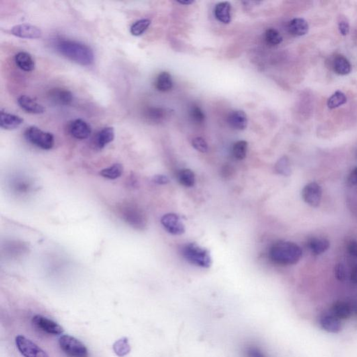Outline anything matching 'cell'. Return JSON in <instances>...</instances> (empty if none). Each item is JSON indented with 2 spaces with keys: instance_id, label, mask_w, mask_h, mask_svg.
<instances>
[{
  "instance_id": "1",
  "label": "cell",
  "mask_w": 357,
  "mask_h": 357,
  "mask_svg": "<svg viewBox=\"0 0 357 357\" xmlns=\"http://www.w3.org/2000/svg\"><path fill=\"white\" fill-rule=\"evenodd\" d=\"M56 48L62 56L80 65L89 66L94 62L92 49L78 41L62 39L57 42Z\"/></svg>"
},
{
  "instance_id": "10",
  "label": "cell",
  "mask_w": 357,
  "mask_h": 357,
  "mask_svg": "<svg viewBox=\"0 0 357 357\" xmlns=\"http://www.w3.org/2000/svg\"><path fill=\"white\" fill-rule=\"evenodd\" d=\"M354 313H357V303L339 301L331 308V314L340 319L350 318Z\"/></svg>"
},
{
  "instance_id": "20",
  "label": "cell",
  "mask_w": 357,
  "mask_h": 357,
  "mask_svg": "<svg viewBox=\"0 0 357 357\" xmlns=\"http://www.w3.org/2000/svg\"><path fill=\"white\" fill-rule=\"evenodd\" d=\"M15 62L20 69L25 72H32L35 68L34 60L28 52H20L15 55Z\"/></svg>"
},
{
  "instance_id": "11",
  "label": "cell",
  "mask_w": 357,
  "mask_h": 357,
  "mask_svg": "<svg viewBox=\"0 0 357 357\" xmlns=\"http://www.w3.org/2000/svg\"><path fill=\"white\" fill-rule=\"evenodd\" d=\"M11 34L22 39H35L41 38L42 32L39 27L29 24L15 25L11 29Z\"/></svg>"
},
{
  "instance_id": "2",
  "label": "cell",
  "mask_w": 357,
  "mask_h": 357,
  "mask_svg": "<svg viewBox=\"0 0 357 357\" xmlns=\"http://www.w3.org/2000/svg\"><path fill=\"white\" fill-rule=\"evenodd\" d=\"M302 256V251L297 244L290 241H279L272 246L270 258L278 265L288 266L297 263Z\"/></svg>"
},
{
  "instance_id": "7",
  "label": "cell",
  "mask_w": 357,
  "mask_h": 357,
  "mask_svg": "<svg viewBox=\"0 0 357 357\" xmlns=\"http://www.w3.org/2000/svg\"><path fill=\"white\" fill-rule=\"evenodd\" d=\"M301 194L304 202L311 207H318L321 203L323 191L316 182H311L304 186Z\"/></svg>"
},
{
  "instance_id": "25",
  "label": "cell",
  "mask_w": 357,
  "mask_h": 357,
  "mask_svg": "<svg viewBox=\"0 0 357 357\" xmlns=\"http://www.w3.org/2000/svg\"><path fill=\"white\" fill-rule=\"evenodd\" d=\"M330 244L329 241L324 238H313L309 241V247L313 254L320 255L328 250Z\"/></svg>"
},
{
  "instance_id": "32",
  "label": "cell",
  "mask_w": 357,
  "mask_h": 357,
  "mask_svg": "<svg viewBox=\"0 0 357 357\" xmlns=\"http://www.w3.org/2000/svg\"><path fill=\"white\" fill-rule=\"evenodd\" d=\"M248 150V143L245 140L238 141L233 147V154L237 160H243L246 158Z\"/></svg>"
},
{
  "instance_id": "9",
  "label": "cell",
  "mask_w": 357,
  "mask_h": 357,
  "mask_svg": "<svg viewBox=\"0 0 357 357\" xmlns=\"http://www.w3.org/2000/svg\"><path fill=\"white\" fill-rule=\"evenodd\" d=\"M160 222L164 228L170 234L180 235L185 233V227L181 219L175 213H167L162 218Z\"/></svg>"
},
{
  "instance_id": "23",
  "label": "cell",
  "mask_w": 357,
  "mask_h": 357,
  "mask_svg": "<svg viewBox=\"0 0 357 357\" xmlns=\"http://www.w3.org/2000/svg\"><path fill=\"white\" fill-rule=\"evenodd\" d=\"M125 216L127 217V221L133 225V227H137L140 229L146 227V219H145V215L140 211L132 209L131 211H127Z\"/></svg>"
},
{
  "instance_id": "33",
  "label": "cell",
  "mask_w": 357,
  "mask_h": 357,
  "mask_svg": "<svg viewBox=\"0 0 357 357\" xmlns=\"http://www.w3.org/2000/svg\"><path fill=\"white\" fill-rule=\"evenodd\" d=\"M264 39L269 44L272 46L279 45L282 41V37L275 29L270 28L264 33Z\"/></svg>"
},
{
  "instance_id": "19",
  "label": "cell",
  "mask_w": 357,
  "mask_h": 357,
  "mask_svg": "<svg viewBox=\"0 0 357 357\" xmlns=\"http://www.w3.org/2000/svg\"><path fill=\"white\" fill-rule=\"evenodd\" d=\"M309 25L307 21L304 19H294L288 25V30L290 34L295 37H301L307 34L309 31Z\"/></svg>"
},
{
  "instance_id": "41",
  "label": "cell",
  "mask_w": 357,
  "mask_h": 357,
  "mask_svg": "<svg viewBox=\"0 0 357 357\" xmlns=\"http://www.w3.org/2000/svg\"><path fill=\"white\" fill-rule=\"evenodd\" d=\"M348 251L351 256L357 258V241L352 240L350 241L348 246Z\"/></svg>"
},
{
  "instance_id": "34",
  "label": "cell",
  "mask_w": 357,
  "mask_h": 357,
  "mask_svg": "<svg viewBox=\"0 0 357 357\" xmlns=\"http://www.w3.org/2000/svg\"><path fill=\"white\" fill-rule=\"evenodd\" d=\"M164 111L160 108H150L146 111L147 118L152 121H159L164 117Z\"/></svg>"
},
{
  "instance_id": "29",
  "label": "cell",
  "mask_w": 357,
  "mask_h": 357,
  "mask_svg": "<svg viewBox=\"0 0 357 357\" xmlns=\"http://www.w3.org/2000/svg\"><path fill=\"white\" fill-rule=\"evenodd\" d=\"M347 102V97L342 92L337 91L333 94L327 101V106L330 109H335L336 108L344 105Z\"/></svg>"
},
{
  "instance_id": "28",
  "label": "cell",
  "mask_w": 357,
  "mask_h": 357,
  "mask_svg": "<svg viewBox=\"0 0 357 357\" xmlns=\"http://www.w3.org/2000/svg\"><path fill=\"white\" fill-rule=\"evenodd\" d=\"M131 345L129 344L128 338H121L114 343L113 350L115 354L119 357H123L129 354L131 352Z\"/></svg>"
},
{
  "instance_id": "36",
  "label": "cell",
  "mask_w": 357,
  "mask_h": 357,
  "mask_svg": "<svg viewBox=\"0 0 357 357\" xmlns=\"http://www.w3.org/2000/svg\"><path fill=\"white\" fill-rule=\"evenodd\" d=\"M192 145L196 150L202 153H206L208 151V145L205 139L201 137H197L192 140Z\"/></svg>"
},
{
  "instance_id": "12",
  "label": "cell",
  "mask_w": 357,
  "mask_h": 357,
  "mask_svg": "<svg viewBox=\"0 0 357 357\" xmlns=\"http://www.w3.org/2000/svg\"><path fill=\"white\" fill-rule=\"evenodd\" d=\"M70 134L78 140H85L89 138L92 133L91 127L82 119H76L70 123L69 127Z\"/></svg>"
},
{
  "instance_id": "26",
  "label": "cell",
  "mask_w": 357,
  "mask_h": 357,
  "mask_svg": "<svg viewBox=\"0 0 357 357\" xmlns=\"http://www.w3.org/2000/svg\"><path fill=\"white\" fill-rule=\"evenodd\" d=\"M178 181L185 187H192L195 182L194 172L189 169H182L177 174Z\"/></svg>"
},
{
  "instance_id": "17",
  "label": "cell",
  "mask_w": 357,
  "mask_h": 357,
  "mask_svg": "<svg viewBox=\"0 0 357 357\" xmlns=\"http://www.w3.org/2000/svg\"><path fill=\"white\" fill-rule=\"evenodd\" d=\"M228 122L231 127L237 130H244L248 125L246 114L242 111H233L229 115Z\"/></svg>"
},
{
  "instance_id": "44",
  "label": "cell",
  "mask_w": 357,
  "mask_h": 357,
  "mask_svg": "<svg viewBox=\"0 0 357 357\" xmlns=\"http://www.w3.org/2000/svg\"><path fill=\"white\" fill-rule=\"evenodd\" d=\"M178 3L181 4V5H191V4H193L194 3V1H189V0H186V1H178Z\"/></svg>"
},
{
  "instance_id": "13",
  "label": "cell",
  "mask_w": 357,
  "mask_h": 357,
  "mask_svg": "<svg viewBox=\"0 0 357 357\" xmlns=\"http://www.w3.org/2000/svg\"><path fill=\"white\" fill-rule=\"evenodd\" d=\"M319 323L322 328L327 332L337 333L342 329V324L340 319L334 316L333 314H325L320 317Z\"/></svg>"
},
{
  "instance_id": "42",
  "label": "cell",
  "mask_w": 357,
  "mask_h": 357,
  "mask_svg": "<svg viewBox=\"0 0 357 357\" xmlns=\"http://www.w3.org/2000/svg\"><path fill=\"white\" fill-rule=\"evenodd\" d=\"M348 180L352 185L357 186V167L351 172Z\"/></svg>"
},
{
  "instance_id": "35",
  "label": "cell",
  "mask_w": 357,
  "mask_h": 357,
  "mask_svg": "<svg viewBox=\"0 0 357 357\" xmlns=\"http://www.w3.org/2000/svg\"><path fill=\"white\" fill-rule=\"evenodd\" d=\"M190 115H191V119L195 123H203L205 120V113L202 111L201 108L197 106V105H194L191 108V111H190Z\"/></svg>"
},
{
  "instance_id": "24",
  "label": "cell",
  "mask_w": 357,
  "mask_h": 357,
  "mask_svg": "<svg viewBox=\"0 0 357 357\" xmlns=\"http://www.w3.org/2000/svg\"><path fill=\"white\" fill-rule=\"evenodd\" d=\"M156 88L162 92H169L173 87V82L171 75L168 72L160 73L155 82Z\"/></svg>"
},
{
  "instance_id": "38",
  "label": "cell",
  "mask_w": 357,
  "mask_h": 357,
  "mask_svg": "<svg viewBox=\"0 0 357 357\" xmlns=\"http://www.w3.org/2000/svg\"><path fill=\"white\" fill-rule=\"evenodd\" d=\"M338 29L341 34L343 36H346L348 34L349 31H350V25H349L346 19H343V17L339 19Z\"/></svg>"
},
{
  "instance_id": "27",
  "label": "cell",
  "mask_w": 357,
  "mask_h": 357,
  "mask_svg": "<svg viewBox=\"0 0 357 357\" xmlns=\"http://www.w3.org/2000/svg\"><path fill=\"white\" fill-rule=\"evenodd\" d=\"M123 171V166L121 164H115L109 168L102 170L100 172V174L103 177L109 178V180H116V178L120 177Z\"/></svg>"
},
{
  "instance_id": "21",
  "label": "cell",
  "mask_w": 357,
  "mask_h": 357,
  "mask_svg": "<svg viewBox=\"0 0 357 357\" xmlns=\"http://www.w3.org/2000/svg\"><path fill=\"white\" fill-rule=\"evenodd\" d=\"M115 138V130L113 127H105L100 131L96 137V145L99 149H103L113 142Z\"/></svg>"
},
{
  "instance_id": "43",
  "label": "cell",
  "mask_w": 357,
  "mask_h": 357,
  "mask_svg": "<svg viewBox=\"0 0 357 357\" xmlns=\"http://www.w3.org/2000/svg\"><path fill=\"white\" fill-rule=\"evenodd\" d=\"M350 280L353 283L357 284V264L352 268L350 274Z\"/></svg>"
},
{
  "instance_id": "16",
  "label": "cell",
  "mask_w": 357,
  "mask_h": 357,
  "mask_svg": "<svg viewBox=\"0 0 357 357\" xmlns=\"http://www.w3.org/2000/svg\"><path fill=\"white\" fill-rule=\"evenodd\" d=\"M23 119L17 115L1 111L0 113V127L5 130H13L19 128L23 123Z\"/></svg>"
},
{
  "instance_id": "8",
  "label": "cell",
  "mask_w": 357,
  "mask_h": 357,
  "mask_svg": "<svg viewBox=\"0 0 357 357\" xmlns=\"http://www.w3.org/2000/svg\"><path fill=\"white\" fill-rule=\"evenodd\" d=\"M32 323L40 330L52 335H61L64 329L56 322L48 319L42 315H37L32 318Z\"/></svg>"
},
{
  "instance_id": "39",
  "label": "cell",
  "mask_w": 357,
  "mask_h": 357,
  "mask_svg": "<svg viewBox=\"0 0 357 357\" xmlns=\"http://www.w3.org/2000/svg\"><path fill=\"white\" fill-rule=\"evenodd\" d=\"M247 357H266L263 353L256 348H249L246 350Z\"/></svg>"
},
{
  "instance_id": "37",
  "label": "cell",
  "mask_w": 357,
  "mask_h": 357,
  "mask_svg": "<svg viewBox=\"0 0 357 357\" xmlns=\"http://www.w3.org/2000/svg\"><path fill=\"white\" fill-rule=\"evenodd\" d=\"M334 274L335 278L340 281H344L346 279V270L343 264L338 263L335 265L334 268Z\"/></svg>"
},
{
  "instance_id": "22",
  "label": "cell",
  "mask_w": 357,
  "mask_h": 357,
  "mask_svg": "<svg viewBox=\"0 0 357 357\" xmlns=\"http://www.w3.org/2000/svg\"><path fill=\"white\" fill-rule=\"evenodd\" d=\"M333 67L334 72L341 76L348 75L352 70L350 62L343 56L335 57L333 60Z\"/></svg>"
},
{
  "instance_id": "5",
  "label": "cell",
  "mask_w": 357,
  "mask_h": 357,
  "mask_svg": "<svg viewBox=\"0 0 357 357\" xmlns=\"http://www.w3.org/2000/svg\"><path fill=\"white\" fill-rule=\"evenodd\" d=\"M59 345L63 352L70 357H88L89 353L85 345L70 335H62L59 338Z\"/></svg>"
},
{
  "instance_id": "31",
  "label": "cell",
  "mask_w": 357,
  "mask_h": 357,
  "mask_svg": "<svg viewBox=\"0 0 357 357\" xmlns=\"http://www.w3.org/2000/svg\"><path fill=\"white\" fill-rule=\"evenodd\" d=\"M151 24V21L149 19H141L136 21L131 26L130 31L131 34L135 37L141 36L144 34Z\"/></svg>"
},
{
  "instance_id": "3",
  "label": "cell",
  "mask_w": 357,
  "mask_h": 357,
  "mask_svg": "<svg viewBox=\"0 0 357 357\" xmlns=\"http://www.w3.org/2000/svg\"><path fill=\"white\" fill-rule=\"evenodd\" d=\"M182 254L190 263L203 268H209L211 265V258L209 251L194 243L186 245Z\"/></svg>"
},
{
  "instance_id": "4",
  "label": "cell",
  "mask_w": 357,
  "mask_h": 357,
  "mask_svg": "<svg viewBox=\"0 0 357 357\" xmlns=\"http://www.w3.org/2000/svg\"><path fill=\"white\" fill-rule=\"evenodd\" d=\"M25 136L27 140L35 146L44 150L53 148L55 138L52 133L44 132L37 127H30L26 129Z\"/></svg>"
},
{
  "instance_id": "18",
  "label": "cell",
  "mask_w": 357,
  "mask_h": 357,
  "mask_svg": "<svg viewBox=\"0 0 357 357\" xmlns=\"http://www.w3.org/2000/svg\"><path fill=\"white\" fill-rule=\"evenodd\" d=\"M213 13L219 22L229 24L231 21V5L228 2H223L216 5Z\"/></svg>"
},
{
  "instance_id": "15",
  "label": "cell",
  "mask_w": 357,
  "mask_h": 357,
  "mask_svg": "<svg viewBox=\"0 0 357 357\" xmlns=\"http://www.w3.org/2000/svg\"><path fill=\"white\" fill-rule=\"evenodd\" d=\"M17 103L23 111L28 113L39 115L45 112L44 107L42 105L27 96L23 95L17 99Z\"/></svg>"
},
{
  "instance_id": "14",
  "label": "cell",
  "mask_w": 357,
  "mask_h": 357,
  "mask_svg": "<svg viewBox=\"0 0 357 357\" xmlns=\"http://www.w3.org/2000/svg\"><path fill=\"white\" fill-rule=\"evenodd\" d=\"M50 99L51 101L58 105H68L74 101V96L68 90L56 88L51 90Z\"/></svg>"
},
{
  "instance_id": "40",
  "label": "cell",
  "mask_w": 357,
  "mask_h": 357,
  "mask_svg": "<svg viewBox=\"0 0 357 357\" xmlns=\"http://www.w3.org/2000/svg\"><path fill=\"white\" fill-rule=\"evenodd\" d=\"M153 181L154 183L157 184H160V185H164V184H167L169 183V178L167 177L166 176L162 175V174H158V175H155L154 178H153Z\"/></svg>"
},
{
  "instance_id": "30",
  "label": "cell",
  "mask_w": 357,
  "mask_h": 357,
  "mask_svg": "<svg viewBox=\"0 0 357 357\" xmlns=\"http://www.w3.org/2000/svg\"><path fill=\"white\" fill-rule=\"evenodd\" d=\"M275 170L280 175L290 176L291 174L292 168L289 158L286 156L280 158L276 164Z\"/></svg>"
},
{
  "instance_id": "6",
  "label": "cell",
  "mask_w": 357,
  "mask_h": 357,
  "mask_svg": "<svg viewBox=\"0 0 357 357\" xmlns=\"http://www.w3.org/2000/svg\"><path fill=\"white\" fill-rule=\"evenodd\" d=\"M15 345L24 357H49L43 349L24 335H17L15 338Z\"/></svg>"
}]
</instances>
